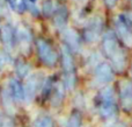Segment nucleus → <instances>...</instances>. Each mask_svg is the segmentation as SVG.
Returning a JSON list of instances; mask_svg holds the SVG:
<instances>
[{"label": "nucleus", "mask_w": 132, "mask_h": 127, "mask_svg": "<svg viewBox=\"0 0 132 127\" xmlns=\"http://www.w3.org/2000/svg\"><path fill=\"white\" fill-rule=\"evenodd\" d=\"M102 32V20L98 16L92 18L88 21L86 28H85V39L88 42H94L100 37Z\"/></svg>", "instance_id": "obj_1"}, {"label": "nucleus", "mask_w": 132, "mask_h": 127, "mask_svg": "<svg viewBox=\"0 0 132 127\" xmlns=\"http://www.w3.org/2000/svg\"><path fill=\"white\" fill-rule=\"evenodd\" d=\"M37 51L41 57V60L46 65H53L57 61V55L51 48L50 44H48L44 40H37Z\"/></svg>", "instance_id": "obj_2"}, {"label": "nucleus", "mask_w": 132, "mask_h": 127, "mask_svg": "<svg viewBox=\"0 0 132 127\" xmlns=\"http://www.w3.org/2000/svg\"><path fill=\"white\" fill-rule=\"evenodd\" d=\"M121 100L125 110H132V83L129 81L121 82Z\"/></svg>", "instance_id": "obj_3"}, {"label": "nucleus", "mask_w": 132, "mask_h": 127, "mask_svg": "<svg viewBox=\"0 0 132 127\" xmlns=\"http://www.w3.org/2000/svg\"><path fill=\"white\" fill-rule=\"evenodd\" d=\"M116 28H117V32H118V35L122 39V41L128 47H132V33H131L130 28H129L128 23L123 20L122 16L116 21Z\"/></svg>", "instance_id": "obj_4"}, {"label": "nucleus", "mask_w": 132, "mask_h": 127, "mask_svg": "<svg viewBox=\"0 0 132 127\" xmlns=\"http://www.w3.org/2000/svg\"><path fill=\"white\" fill-rule=\"evenodd\" d=\"M117 41L112 32H107L103 36V50L108 57H111L117 50H118Z\"/></svg>", "instance_id": "obj_5"}, {"label": "nucleus", "mask_w": 132, "mask_h": 127, "mask_svg": "<svg viewBox=\"0 0 132 127\" xmlns=\"http://www.w3.org/2000/svg\"><path fill=\"white\" fill-rule=\"evenodd\" d=\"M96 79L98 83L105 84L112 79V70L108 63H100L95 69Z\"/></svg>", "instance_id": "obj_6"}, {"label": "nucleus", "mask_w": 132, "mask_h": 127, "mask_svg": "<svg viewBox=\"0 0 132 127\" xmlns=\"http://www.w3.org/2000/svg\"><path fill=\"white\" fill-rule=\"evenodd\" d=\"M37 88H38V78L36 75H31L26 82V86L23 89L24 91V99L27 102H31L36 95Z\"/></svg>", "instance_id": "obj_7"}, {"label": "nucleus", "mask_w": 132, "mask_h": 127, "mask_svg": "<svg viewBox=\"0 0 132 127\" xmlns=\"http://www.w3.org/2000/svg\"><path fill=\"white\" fill-rule=\"evenodd\" d=\"M62 57H63V68H64L65 75H74L73 74V58L71 55L70 48L67 46H62Z\"/></svg>", "instance_id": "obj_8"}, {"label": "nucleus", "mask_w": 132, "mask_h": 127, "mask_svg": "<svg viewBox=\"0 0 132 127\" xmlns=\"http://www.w3.org/2000/svg\"><path fill=\"white\" fill-rule=\"evenodd\" d=\"M64 39L67 43V47L71 49H73L74 51H79L80 50V40L78 37L77 33L73 32L72 29H65L64 33Z\"/></svg>", "instance_id": "obj_9"}, {"label": "nucleus", "mask_w": 132, "mask_h": 127, "mask_svg": "<svg viewBox=\"0 0 132 127\" xmlns=\"http://www.w3.org/2000/svg\"><path fill=\"white\" fill-rule=\"evenodd\" d=\"M1 39H2V43H4L5 48L7 50H12L14 47V34H13V29L11 26L5 25L1 29Z\"/></svg>", "instance_id": "obj_10"}, {"label": "nucleus", "mask_w": 132, "mask_h": 127, "mask_svg": "<svg viewBox=\"0 0 132 127\" xmlns=\"http://www.w3.org/2000/svg\"><path fill=\"white\" fill-rule=\"evenodd\" d=\"M9 92H11L13 99H15L16 102H22L24 99V91H23L22 86L20 85V83L15 79L9 81Z\"/></svg>", "instance_id": "obj_11"}, {"label": "nucleus", "mask_w": 132, "mask_h": 127, "mask_svg": "<svg viewBox=\"0 0 132 127\" xmlns=\"http://www.w3.org/2000/svg\"><path fill=\"white\" fill-rule=\"evenodd\" d=\"M110 60H111V62H112V65H114L118 71L124 69V67H125V54H124L123 50L118 49V50L110 57Z\"/></svg>", "instance_id": "obj_12"}, {"label": "nucleus", "mask_w": 132, "mask_h": 127, "mask_svg": "<svg viewBox=\"0 0 132 127\" xmlns=\"http://www.w3.org/2000/svg\"><path fill=\"white\" fill-rule=\"evenodd\" d=\"M100 113L103 118L110 119L116 113V107L115 103H101L100 105Z\"/></svg>", "instance_id": "obj_13"}, {"label": "nucleus", "mask_w": 132, "mask_h": 127, "mask_svg": "<svg viewBox=\"0 0 132 127\" xmlns=\"http://www.w3.org/2000/svg\"><path fill=\"white\" fill-rule=\"evenodd\" d=\"M67 20V9L65 7H59L55 13V25L58 28H64Z\"/></svg>", "instance_id": "obj_14"}, {"label": "nucleus", "mask_w": 132, "mask_h": 127, "mask_svg": "<svg viewBox=\"0 0 132 127\" xmlns=\"http://www.w3.org/2000/svg\"><path fill=\"white\" fill-rule=\"evenodd\" d=\"M1 99H2V104H4L5 109L12 113L14 111V105H13V97H12L11 92L8 89H4L1 93Z\"/></svg>", "instance_id": "obj_15"}, {"label": "nucleus", "mask_w": 132, "mask_h": 127, "mask_svg": "<svg viewBox=\"0 0 132 127\" xmlns=\"http://www.w3.org/2000/svg\"><path fill=\"white\" fill-rule=\"evenodd\" d=\"M18 40L22 46H28V44H30V41H31L30 32L27 29V28L20 26L18 29Z\"/></svg>", "instance_id": "obj_16"}, {"label": "nucleus", "mask_w": 132, "mask_h": 127, "mask_svg": "<svg viewBox=\"0 0 132 127\" xmlns=\"http://www.w3.org/2000/svg\"><path fill=\"white\" fill-rule=\"evenodd\" d=\"M101 103H114V90L110 86L102 89L100 93Z\"/></svg>", "instance_id": "obj_17"}, {"label": "nucleus", "mask_w": 132, "mask_h": 127, "mask_svg": "<svg viewBox=\"0 0 132 127\" xmlns=\"http://www.w3.org/2000/svg\"><path fill=\"white\" fill-rule=\"evenodd\" d=\"M29 70H30L29 64H27L24 62H19L16 64V75L19 77H21V78L27 77L28 74H29Z\"/></svg>", "instance_id": "obj_18"}, {"label": "nucleus", "mask_w": 132, "mask_h": 127, "mask_svg": "<svg viewBox=\"0 0 132 127\" xmlns=\"http://www.w3.org/2000/svg\"><path fill=\"white\" fill-rule=\"evenodd\" d=\"M34 127H53V121L50 117L42 116L36 120Z\"/></svg>", "instance_id": "obj_19"}, {"label": "nucleus", "mask_w": 132, "mask_h": 127, "mask_svg": "<svg viewBox=\"0 0 132 127\" xmlns=\"http://www.w3.org/2000/svg\"><path fill=\"white\" fill-rule=\"evenodd\" d=\"M8 4L12 7V9L16 12H23L26 8L24 0H8Z\"/></svg>", "instance_id": "obj_20"}, {"label": "nucleus", "mask_w": 132, "mask_h": 127, "mask_svg": "<svg viewBox=\"0 0 132 127\" xmlns=\"http://www.w3.org/2000/svg\"><path fill=\"white\" fill-rule=\"evenodd\" d=\"M63 95H64L63 88L60 85H58V88L56 89L55 96L52 97V105L53 106H58V105L60 104V102H62V99H63Z\"/></svg>", "instance_id": "obj_21"}, {"label": "nucleus", "mask_w": 132, "mask_h": 127, "mask_svg": "<svg viewBox=\"0 0 132 127\" xmlns=\"http://www.w3.org/2000/svg\"><path fill=\"white\" fill-rule=\"evenodd\" d=\"M81 126V119L78 113H73L71 118L68 119L67 127H80Z\"/></svg>", "instance_id": "obj_22"}, {"label": "nucleus", "mask_w": 132, "mask_h": 127, "mask_svg": "<svg viewBox=\"0 0 132 127\" xmlns=\"http://www.w3.org/2000/svg\"><path fill=\"white\" fill-rule=\"evenodd\" d=\"M43 12L45 15H49V14L52 12V1L51 0H44L43 2Z\"/></svg>", "instance_id": "obj_23"}, {"label": "nucleus", "mask_w": 132, "mask_h": 127, "mask_svg": "<svg viewBox=\"0 0 132 127\" xmlns=\"http://www.w3.org/2000/svg\"><path fill=\"white\" fill-rule=\"evenodd\" d=\"M6 62H7V56L5 55L4 53H1V51H0V71L4 69Z\"/></svg>", "instance_id": "obj_24"}, {"label": "nucleus", "mask_w": 132, "mask_h": 127, "mask_svg": "<svg viewBox=\"0 0 132 127\" xmlns=\"http://www.w3.org/2000/svg\"><path fill=\"white\" fill-rule=\"evenodd\" d=\"M1 127H14V125H13V121H12V119L6 118V119H5V120L1 123Z\"/></svg>", "instance_id": "obj_25"}, {"label": "nucleus", "mask_w": 132, "mask_h": 127, "mask_svg": "<svg viewBox=\"0 0 132 127\" xmlns=\"http://www.w3.org/2000/svg\"><path fill=\"white\" fill-rule=\"evenodd\" d=\"M108 127H126V125L124 123H114V124H110Z\"/></svg>", "instance_id": "obj_26"}, {"label": "nucleus", "mask_w": 132, "mask_h": 127, "mask_svg": "<svg viewBox=\"0 0 132 127\" xmlns=\"http://www.w3.org/2000/svg\"><path fill=\"white\" fill-rule=\"evenodd\" d=\"M105 2H107V5L109 7H112L115 5V2H116V0H105Z\"/></svg>", "instance_id": "obj_27"}, {"label": "nucleus", "mask_w": 132, "mask_h": 127, "mask_svg": "<svg viewBox=\"0 0 132 127\" xmlns=\"http://www.w3.org/2000/svg\"><path fill=\"white\" fill-rule=\"evenodd\" d=\"M0 127H1V113H0Z\"/></svg>", "instance_id": "obj_28"}, {"label": "nucleus", "mask_w": 132, "mask_h": 127, "mask_svg": "<svg viewBox=\"0 0 132 127\" xmlns=\"http://www.w3.org/2000/svg\"><path fill=\"white\" fill-rule=\"evenodd\" d=\"M30 1H31V4H34V2L36 1V0H30Z\"/></svg>", "instance_id": "obj_29"}]
</instances>
